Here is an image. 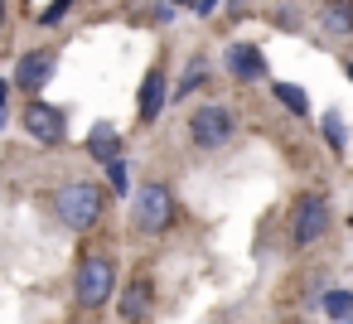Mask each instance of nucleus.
<instances>
[{
	"mask_svg": "<svg viewBox=\"0 0 353 324\" xmlns=\"http://www.w3.org/2000/svg\"><path fill=\"white\" fill-rule=\"evenodd\" d=\"M54 218L68 227V232H97L102 218H107V189L92 184V179H73L63 189H54Z\"/></svg>",
	"mask_w": 353,
	"mask_h": 324,
	"instance_id": "f257e3e1",
	"label": "nucleus"
},
{
	"mask_svg": "<svg viewBox=\"0 0 353 324\" xmlns=\"http://www.w3.org/2000/svg\"><path fill=\"white\" fill-rule=\"evenodd\" d=\"M117 290V261L102 256V252H83L78 271H73V300L83 310H102Z\"/></svg>",
	"mask_w": 353,
	"mask_h": 324,
	"instance_id": "f03ea898",
	"label": "nucleus"
},
{
	"mask_svg": "<svg viewBox=\"0 0 353 324\" xmlns=\"http://www.w3.org/2000/svg\"><path fill=\"white\" fill-rule=\"evenodd\" d=\"M174 218H179V203H174V189H170V184H141V189H136V199H131V223H136V232L160 237V232L174 227Z\"/></svg>",
	"mask_w": 353,
	"mask_h": 324,
	"instance_id": "7ed1b4c3",
	"label": "nucleus"
},
{
	"mask_svg": "<svg viewBox=\"0 0 353 324\" xmlns=\"http://www.w3.org/2000/svg\"><path fill=\"white\" fill-rule=\"evenodd\" d=\"M329 199L324 194H300V203L290 208V252H310L324 232H329Z\"/></svg>",
	"mask_w": 353,
	"mask_h": 324,
	"instance_id": "20e7f679",
	"label": "nucleus"
},
{
	"mask_svg": "<svg viewBox=\"0 0 353 324\" xmlns=\"http://www.w3.org/2000/svg\"><path fill=\"white\" fill-rule=\"evenodd\" d=\"M232 136H237V121H232L228 107L203 102V107L189 112V141H194L199 150H223V145H232Z\"/></svg>",
	"mask_w": 353,
	"mask_h": 324,
	"instance_id": "39448f33",
	"label": "nucleus"
},
{
	"mask_svg": "<svg viewBox=\"0 0 353 324\" xmlns=\"http://www.w3.org/2000/svg\"><path fill=\"white\" fill-rule=\"evenodd\" d=\"M20 126H25L30 141H39V145H63V141H68V117H63L59 107L39 102V97L20 112Z\"/></svg>",
	"mask_w": 353,
	"mask_h": 324,
	"instance_id": "423d86ee",
	"label": "nucleus"
},
{
	"mask_svg": "<svg viewBox=\"0 0 353 324\" xmlns=\"http://www.w3.org/2000/svg\"><path fill=\"white\" fill-rule=\"evenodd\" d=\"M54 49H25L20 54V63H15V73H10V88H20V92H39L49 78H54Z\"/></svg>",
	"mask_w": 353,
	"mask_h": 324,
	"instance_id": "0eeeda50",
	"label": "nucleus"
},
{
	"mask_svg": "<svg viewBox=\"0 0 353 324\" xmlns=\"http://www.w3.org/2000/svg\"><path fill=\"white\" fill-rule=\"evenodd\" d=\"M165 102H170V73H165V63H155V68L141 78V102H136V117L150 126V121H160Z\"/></svg>",
	"mask_w": 353,
	"mask_h": 324,
	"instance_id": "6e6552de",
	"label": "nucleus"
},
{
	"mask_svg": "<svg viewBox=\"0 0 353 324\" xmlns=\"http://www.w3.org/2000/svg\"><path fill=\"white\" fill-rule=\"evenodd\" d=\"M223 63H228V73H232L237 83H261V78H266V59H261L256 44H228Z\"/></svg>",
	"mask_w": 353,
	"mask_h": 324,
	"instance_id": "1a4fd4ad",
	"label": "nucleus"
},
{
	"mask_svg": "<svg viewBox=\"0 0 353 324\" xmlns=\"http://www.w3.org/2000/svg\"><path fill=\"white\" fill-rule=\"evenodd\" d=\"M150 300H155L150 281H145V276H131L126 290H121V319H126V324H145V319H150Z\"/></svg>",
	"mask_w": 353,
	"mask_h": 324,
	"instance_id": "9d476101",
	"label": "nucleus"
},
{
	"mask_svg": "<svg viewBox=\"0 0 353 324\" xmlns=\"http://www.w3.org/2000/svg\"><path fill=\"white\" fill-rule=\"evenodd\" d=\"M319 30L334 39L353 34V0H319Z\"/></svg>",
	"mask_w": 353,
	"mask_h": 324,
	"instance_id": "9b49d317",
	"label": "nucleus"
},
{
	"mask_svg": "<svg viewBox=\"0 0 353 324\" xmlns=\"http://www.w3.org/2000/svg\"><path fill=\"white\" fill-rule=\"evenodd\" d=\"M88 155L102 160V165L121 160V131H112V126H92V136H88Z\"/></svg>",
	"mask_w": 353,
	"mask_h": 324,
	"instance_id": "f8f14e48",
	"label": "nucleus"
},
{
	"mask_svg": "<svg viewBox=\"0 0 353 324\" xmlns=\"http://www.w3.org/2000/svg\"><path fill=\"white\" fill-rule=\"evenodd\" d=\"M203 83H208V59H203V54H194V59H189V68H184V78H179V88H174L170 97H174V102H184V97H194Z\"/></svg>",
	"mask_w": 353,
	"mask_h": 324,
	"instance_id": "ddd939ff",
	"label": "nucleus"
},
{
	"mask_svg": "<svg viewBox=\"0 0 353 324\" xmlns=\"http://www.w3.org/2000/svg\"><path fill=\"white\" fill-rule=\"evenodd\" d=\"M319 310L339 324V319H353V290H324L319 295Z\"/></svg>",
	"mask_w": 353,
	"mask_h": 324,
	"instance_id": "4468645a",
	"label": "nucleus"
},
{
	"mask_svg": "<svg viewBox=\"0 0 353 324\" xmlns=\"http://www.w3.org/2000/svg\"><path fill=\"white\" fill-rule=\"evenodd\" d=\"M271 92H276V102H281L290 117H310V102H305V92H300L295 83H271Z\"/></svg>",
	"mask_w": 353,
	"mask_h": 324,
	"instance_id": "2eb2a0df",
	"label": "nucleus"
},
{
	"mask_svg": "<svg viewBox=\"0 0 353 324\" xmlns=\"http://www.w3.org/2000/svg\"><path fill=\"white\" fill-rule=\"evenodd\" d=\"M73 6H78V0H54V6H44L34 20H39L44 30H54V25H63V20H68V10H73Z\"/></svg>",
	"mask_w": 353,
	"mask_h": 324,
	"instance_id": "dca6fc26",
	"label": "nucleus"
},
{
	"mask_svg": "<svg viewBox=\"0 0 353 324\" xmlns=\"http://www.w3.org/2000/svg\"><path fill=\"white\" fill-rule=\"evenodd\" d=\"M324 141H329L334 155H343V121H339V112H324Z\"/></svg>",
	"mask_w": 353,
	"mask_h": 324,
	"instance_id": "f3484780",
	"label": "nucleus"
},
{
	"mask_svg": "<svg viewBox=\"0 0 353 324\" xmlns=\"http://www.w3.org/2000/svg\"><path fill=\"white\" fill-rule=\"evenodd\" d=\"M107 184H112L117 194H126V184H131V160H126V155L107 165Z\"/></svg>",
	"mask_w": 353,
	"mask_h": 324,
	"instance_id": "a211bd4d",
	"label": "nucleus"
},
{
	"mask_svg": "<svg viewBox=\"0 0 353 324\" xmlns=\"http://www.w3.org/2000/svg\"><path fill=\"white\" fill-rule=\"evenodd\" d=\"M6 117H10V78H0V131H6Z\"/></svg>",
	"mask_w": 353,
	"mask_h": 324,
	"instance_id": "6ab92c4d",
	"label": "nucleus"
},
{
	"mask_svg": "<svg viewBox=\"0 0 353 324\" xmlns=\"http://www.w3.org/2000/svg\"><path fill=\"white\" fill-rule=\"evenodd\" d=\"M189 6H194L199 15H213V6H218V0H189Z\"/></svg>",
	"mask_w": 353,
	"mask_h": 324,
	"instance_id": "aec40b11",
	"label": "nucleus"
},
{
	"mask_svg": "<svg viewBox=\"0 0 353 324\" xmlns=\"http://www.w3.org/2000/svg\"><path fill=\"white\" fill-rule=\"evenodd\" d=\"M6 15H10V6H6V0H0V25H6Z\"/></svg>",
	"mask_w": 353,
	"mask_h": 324,
	"instance_id": "412c9836",
	"label": "nucleus"
},
{
	"mask_svg": "<svg viewBox=\"0 0 353 324\" xmlns=\"http://www.w3.org/2000/svg\"><path fill=\"white\" fill-rule=\"evenodd\" d=\"M165 6H189V0H165Z\"/></svg>",
	"mask_w": 353,
	"mask_h": 324,
	"instance_id": "4be33fe9",
	"label": "nucleus"
},
{
	"mask_svg": "<svg viewBox=\"0 0 353 324\" xmlns=\"http://www.w3.org/2000/svg\"><path fill=\"white\" fill-rule=\"evenodd\" d=\"M343 73H348V83H353V63H348V68H343Z\"/></svg>",
	"mask_w": 353,
	"mask_h": 324,
	"instance_id": "5701e85b",
	"label": "nucleus"
},
{
	"mask_svg": "<svg viewBox=\"0 0 353 324\" xmlns=\"http://www.w3.org/2000/svg\"><path fill=\"white\" fill-rule=\"evenodd\" d=\"M339 324H353V319H339Z\"/></svg>",
	"mask_w": 353,
	"mask_h": 324,
	"instance_id": "b1692460",
	"label": "nucleus"
},
{
	"mask_svg": "<svg viewBox=\"0 0 353 324\" xmlns=\"http://www.w3.org/2000/svg\"><path fill=\"white\" fill-rule=\"evenodd\" d=\"M348 218H353V208H348Z\"/></svg>",
	"mask_w": 353,
	"mask_h": 324,
	"instance_id": "393cba45",
	"label": "nucleus"
}]
</instances>
